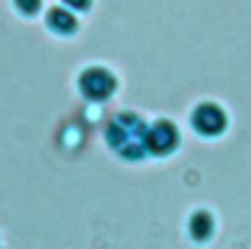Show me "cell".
I'll use <instances>...</instances> for the list:
<instances>
[{
	"label": "cell",
	"mask_w": 251,
	"mask_h": 249,
	"mask_svg": "<svg viewBox=\"0 0 251 249\" xmlns=\"http://www.w3.org/2000/svg\"><path fill=\"white\" fill-rule=\"evenodd\" d=\"M106 139L126 159H139L147 149V127L135 114H118L106 129Z\"/></svg>",
	"instance_id": "cell-1"
},
{
	"label": "cell",
	"mask_w": 251,
	"mask_h": 249,
	"mask_svg": "<svg viewBox=\"0 0 251 249\" xmlns=\"http://www.w3.org/2000/svg\"><path fill=\"white\" fill-rule=\"evenodd\" d=\"M80 92L90 100H104L116 88V78L102 67L86 69L78 78Z\"/></svg>",
	"instance_id": "cell-2"
},
{
	"label": "cell",
	"mask_w": 251,
	"mask_h": 249,
	"mask_svg": "<svg viewBox=\"0 0 251 249\" xmlns=\"http://www.w3.org/2000/svg\"><path fill=\"white\" fill-rule=\"evenodd\" d=\"M226 112L214 102H204L192 112V125L204 135H218L226 127Z\"/></svg>",
	"instance_id": "cell-3"
},
{
	"label": "cell",
	"mask_w": 251,
	"mask_h": 249,
	"mask_svg": "<svg viewBox=\"0 0 251 249\" xmlns=\"http://www.w3.org/2000/svg\"><path fill=\"white\" fill-rule=\"evenodd\" d=\"M178 143V131L169 120H159L147 129V149L155 155L173 151Z\"/></svg>",
	"instance_id": "cell-4"
},
{
	"label": "cell",
	"mask_w": 251,
	"mask_h": 249,
	"mask_svg": "<svg viewBox=\"0 0 251 249\" xmlns=\"http://www.w3.org/2000/svg\"><path fill=\"white\" fill-rule=\"evenodd\" d=\"M188 229H190V235L196 241H204V239L210 237V233L214 229V220H212V216L208 212L198 210L196 214H192L190 224H188Z\"/></svg>",
	"instance_id": "cell-5"
},
{
	"label": "cell",
	"mask_w": 251,
	"mask_h": 249,
	"mask_svg": "<svg viewBox=\"0 0 251 249\" xmlns=\"http://www.w3.org/2000/svg\"><path fill=\"white\" fill-rule=\"evenodd\" d=\"M47 24L51 29H55L59 33H71L76 27V20L73 18V14L63 8H53L47 16Z\"/></svg>",
	"instance_id": "cell-6"
}]
</instances>
